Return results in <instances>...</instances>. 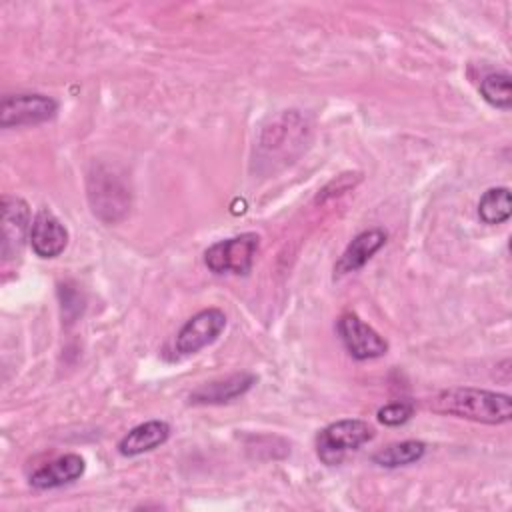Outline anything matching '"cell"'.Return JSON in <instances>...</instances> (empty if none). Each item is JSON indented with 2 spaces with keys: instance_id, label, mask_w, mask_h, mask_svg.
<instances>
[{
  "instance_id": "1",
  "label": "cell",
  "mask_w": 512,
  "mask_h": 512,
  "mask_svg": "<svg viewBox=\"0 0 512 512\" xmlns=\"http://www.w3.org/2000/svg\"><path fill=\"white\" fill-rule=\"evenodd\" d=\"M428 408L482 424H504L512 418V398L508 394L478 388L440 390L428 398Z\"/></svg>"
},
{
  "instance_id": "2",
  "label": "cell",
  "mask_w": 512,
  "mask_h": 512,
  "mask_svg": "<svg viewBox=\"0 0 512 512\" xmlns=\"http://www.w3.org/2000/svg\"><path fill=\"white\" fill-rule=\"evenodd\" d=\"M374 438V428L356 418H346L328 424L324 430L318 432L316 436V452L318 458L328 464H340L344 454L350 450H358L362 444Z\"/></svg>"
},
{
  "instance_id": "3",
  "label": "cell",
  "mask_w": 512,
  "mask_h": 512,
  "mask_svg": "<svg viewBox=\"0 0 512 512\" xmlns=\"http://www.w3.org/2000/svg\"><path fill=\"white\" fill-rule=\"evenodd\" d=\"M88 200L98 218L116 222L130 206V192L110 168L98 166L88 176Z\"/></svg>"
},
{
  "instance_id": "4",
  "label": "cell",
  "mask_w": 512,
  "mask_h": 512,
  "mask_svg": "<svg viewBox=\"0 0 512 512\" xmlns=\"http://www.w3.org/2000/svg\"><path fill=\"white\" fill-rule=\"evenodd\" d=\"M258 246H260L258 234L244 232L212 244L204 252V262L214 274H224V272L246 274L252 268Z\"/></svg>"
},
{
  "instance_id": "5",
  "label": "cell",
  "mask_w": 512,
  "mask_h": 512,
  "mask_svg": "<svg viewBox=\"0 0 512 512\" xmlns=\"http://www.w3.org/2000/svg\"><path fill=\"white\" fill-rule=\"evenodd\" d=\"M58 102L46 94H8L0 104L2 128L32 126L54 118Z\"/></svg>"
},
{
  "instance_id": "6",
  "label": "cell",
  "mask_w": 512,
  "mask_h": 512,
  "mask_svg": "<svg viewBox=\"0 0 512 512\" xmlns=\"http://www.w3.org/2000/svg\"><path fill=\"white\" fill-rule=\"evenodd\" d=\"M226 328V316L218 308H206L186 320L174 340L178 356H190L212 344Z\"/></svg>"
},
{
  "instance_id": "7",
  "label": "cell",
  "mask_w": 512,
  "mask_h": 512,
  "mask_svg": "<svg viewBox=\"0 0 512 512\" xmlns=\"http://www.w3.org/2000/svg\"><path fill=\"white\" fill-rule=\"evenodd\" d=\"M338 334L348 354L356 360H372L388 352L386 340L372 326L362 322L352 312H346L340 316Z\"/></svg>"
},
{
  "instance_id": "8",
  "label": "cell",
  "mask_w": 512,
  "mask_h": 512,
  "mask_svg": "<svg viewBox=\"0 0 512 512\" xmlns=\"http://www.w3.org/2000/svg\"><path fill=\"white\" fill-rule=\"evenodd\" d=\"M30 208L18 196H2V260L20 256L26 236H30Z\"/></svg>"
},
{
  "instance_id": "9",
  "label": "cell",
  "mask_w": 512,
  "mask_h": 512,
  "mask_svg": "<svg viewBox=\"0 0 512 512\" xmlns=\"http://www.w3.org/2000/svg\"><path fill=\"white\" fill-rule=\"evenodd\" d=\"M28 238L36 256L56 258L68 244V230L50 210L44 208L34 216Z\"/></svg>"
},
{
  "instance_id": "10",
  "label": "cell",
  "mask_w": 512,
  "mask_h": 512,
  "mask_svg": "<svg viewBox=\"0 0 512 512\" xmlns=\"http://www.w3.org/2000/svg\"><path fill=\"white\" fill-rule=\"evenodd\" d=\"M384 242H386V232L382 228H370L360 232L346 246V250L334 264V276H342L362 268L384 246Z\"/></svg>"
},
{
  "instance_id": "11",
  "label": "cell",
  "mask_w": 512,
  "mask_h": 512,
  "mask_svg": "<svg viewBox=\"0 0 512 512\" xmlns=\"http://www.w3.org/2000/svg\"><path fill=\"white\" fill-rule=\"evenodd\" d=\"M86 470L84 458L78 454H64L50 464L30 474V484L38 490H50L78 480Z\"/></svg>"
},
{
  "instance_id": "12",
  "label": "cell",
  "mask_w": 512,
  "mask_h": 512,
  "mask_svg": "<svg viewBox=\"0 0 512 512\" xmlns=\"http://www.w3.org/2000/svg\"><path fill=\"white\" fill-rule=\"evenodd\" d=\"M254 382H256L254 374H248V372L232 374V376H228L224 380L202 384L200 388H196L190 394V402L192 404H222V402H230V400L246 394L252 388Z\"/></svg>"
},
{
  "instance_id": "13",
  "label": "cell",
  "mask_w": 512,
  "mask_h": 512,
  "mask_svg": "<svg viewBox=\"0 0 512 512\" xmlns=\"http://www.w3.org/2000/svg\"><path fill=\"white\" fill-rule=\"evenodd\" d=\"M170 436V426L164 420H150L132 428L120 442L118 450L122 456H138L164 444Z\"/></svg>"
},
{
  "instance_id": "14",
  "label": "cell",
  "mask_w": 512,
  "mask_h": 512,
  "mask_svg": "<svg viewBox=\"0 0 512 512\" xmlns=\"http://www.w3.org/2000/svg\"><path fill=\"white\" fill-rule=\"evenodd\" d=\"M426 452V444L420 440H404L390 444L372 456V462L382 468H398L418 462Z\"/></svg>"
},
{
  "instance_id": "15",
  "label": "cell",
  "mask_w": 512,
  "mask_h": 512,
  "mask_svg": "<svg viewBox=\"0 0 512 512\" xmlns=\"http://www.w3.org/2000/svg\"><path fill=\"white\" fill-rule=\"evenodd\" d=\"M512 202L510 190L506 186L488 188L478 202V216L484 224H502L510 218Z\"/></svg>"
},
{
  "instance_id": "16",
  "label": "cell",
  "mask_w": 512,
  "mask_h": 512,
  "mask_svg": "<svg viewBox=\"0 0 512 512\" xmlns=\"http://www.w3.org/2000/svg\"><path fill=\"white\" fill-rule=\"evenodd\" d=\"M510 74L508 72H494L488 74L482 82H480V94L482 98L500 108V110H508L512 106V88H510Z\"/></svg>"
},
{
  "instance_id": "17",
  "label": "cell",
  "mask_w": 512,
  "mask_h": 512,
  "mask_svg": "<svg viewBox=\"0 0 512 512\" xmlns=\"http://www.w3.org/2000/svg\"><path fill=\"white\" fill-rule=\"evenodd\" d=\"M414 412V406L408 402H392L378 410V420L386 426H398L404 424Z\"/></svg>"
}]
</instances>
